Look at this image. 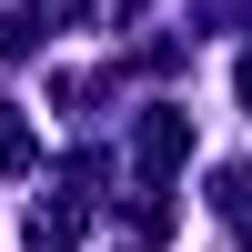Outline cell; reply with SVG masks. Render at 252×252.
<instances>
[{
  "instance_id": "1",
  "label": "cell",
  "mask_w": 252,
  "mask_h": 252,
  "mask_svg": "<svg viewBox=\"0 0 252 252\" xmlns=\"http://www.w3.org/2000/svg\"><path fill=\"white\" fill-rule=\"evenodd\" d=\"M182 152H192V111H152L141 121V182H152V192L182 172Z\"/></svg>"
},
{
  "instance_id": "3",
  "label": "cell",
  "mask_w": 252,
  "mask_h": 252,
  "mask_svg": "<svg viewBox=\"0 0 252 252\" xmlns=\"http://www.w3.org/2000/svg\"><path fill=\"white\" fill-rule=\"evenodd\" d=\"M31 161H40V131L20 111H0V172H31Z\"/></svg>"
},
{
  "instance_id": "4",
  "label": "cell",
  "mask_w": 252,
  "mask_h": 252,
  "mask_svg": "<svg viewBox=\"0 0 252 252\" xmlns=\"http://www.w3.org/2000/svg\"><path fill=\"white\" fill-rule=\"evenodd\" d=\"M242 101H252V61H242Z\"/></svg>"
},
{
  "instance_id": "2",
  "label": "cell",
  "mask_w": 252,
  "mask_h": 252,
  "mask_svg": "<svg viewBox=\"0 0 252 252\" xmlns=\"http://www.w3.org/2000/svg\"><path fill=\"white\" fill-rule=\"evenodd\" d=\"M20 252H81V202L61 192V202H40L31 212V232H20Z\"/></svg>"
}]
</instances>
